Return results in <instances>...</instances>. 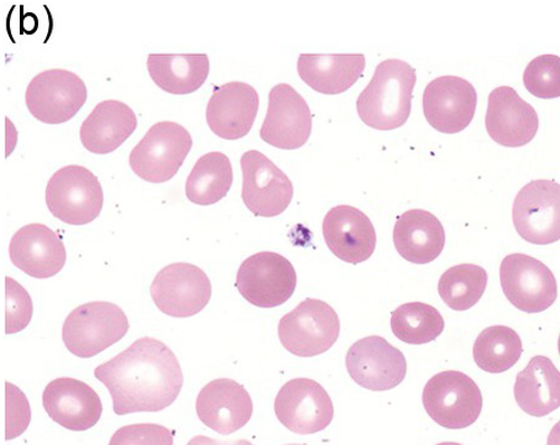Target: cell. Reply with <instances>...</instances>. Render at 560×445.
I'll return each mask as SVG.
<instances>
[{
	"label": "cell",
	"mask_w": 560,
	"mask_h": 445,
	"mask_svg": "<svg viewBox=\"0 0 560 445\" xmlns=\"http://www.w3.org/2000/svg\"><path fill=\"white\" fill-rule=\"evenodd\" d=\"M94 376L108 388L118 415L160 412L183 390L184 374L176 355L155 338H140L125 352L96 367Z\"/></svg>",
	"instance_id": "cell-1"
},
{
	"label": "cell",
	"mask_w": 560,
	"mask_h": 445,
	"mask_svg": "<svg viewBox=\"0 0 560 445\" xmlns=\"http://www.w3.org/2000/svg\"><path fill=\"white\" fill-rule=\"evenodd\" d=\"M416 70L402 60H385L375 70L368 87L360 93L357 109L360 119L376 130H395L411 116Z\"/></svg>",
	"instance_id": "cell-2"
},
{
	"label": "cell",
	"mask_w": 560,
	"mask_h": 445,
	"mask_svg": "<svg viewBox=\"0 0 560 445\" xmlns=\"http://www.w3.org/2000/svg\"><path fill=\"white\" fill-rule=\"evenodd\" d=\"M128 330V317L119 306L91 302L73 309L66 318L62 339L71 354L89 359L119 342Z\"/></svg>",
	"instance_id": "cell-3"
},
{
	"label": "cell",
	"mask_w": 560,
	"mask_h": 445,
	"mask_svg": "<svg viewBox=\"0 0 560 445\" xmlns=\"http://www.w3.org/2000/svg\"><path fill=\"white\" fill-rule=\"evenodd\" d=\"M192 145V137L185 127L175 121H160L131 150L129 164L144 181L165 184L177 175Z\"/></svg>",
	"instance_id": "cell-4"
},
{
	"label": "cell",
	"mask_w": 560,
	"mask_h": 445,
	"mask_svg": "<svg viewBox=\"0 0 560 445\" xmlns=\"http://www.w3.org/2000/svg\"><path fill=\"white\" fill-rule=\"evenodd\" d=\"M422 401L431 419L447 430H464L476 423L482 395L472 378L460 372H443L425 384Z\"/></svg>",
	"instance_id": "cell-5"
},
{
	"label": "cell",
	"mask_w": 560,
	"mask_h": 445,
	"mask_svg": "<svg viewBox=\"0 0 560 445\" xmlns=\"http://www.w3.org/2000/svg\"><path fill=\"white\" fill-rule=\"evenodd\" d=\"M45 198L51 214L70 225H85L97 220L104 203L100 179L80 165H69L56 172L47 184Z\"/></svg>",
	"instance_id": "cell-6"
},
{
	"label": "cell",
	"mask_w": 560,
	"mask_h": 445,
	"mask_svg": "<svg viewBox=\"0 0 560 445\" xmlns=\"http://www.w3.org/2000/svg\"><path fill=\"white\" fill-rule=\"evenodd\" d=\"M340 320L334 307L320 300L307 298L284 315L279 338L293 355L313 358L328 352L337 343Z\"/></svg>",
	"instance_id": "cell-7"
},
{
	"label": "cell",
	"mask_w": 560,
	"mask_h": 445,
	"mask_svg": "<svg viewBox=\"0 0 560 445\" xmlns=\"http://www.w3.org/2000/svg\"><path fill=\"white\" fill-rule=\"evenodd\" d=\"M235 286L252 305L275 308L292 297L298 286V274L282 255L262 251L252 255L241 265Z\"/></svg>",
	"instance_id": "cell-8"
},
{
	"label": "cell",
	"mask_w": 560,
	"mask_h": 445,
	"mask_svg": "<svg viewBox=\"0 0 560 445\" xmlns=\"http://www.w3.org/2000/svg\"><path fill=\"white\" fill-rule=\"evenodd\" d=\"M500 281L511 305L525 314H540L552 307L558 297L553 272L526 254H511L502 260Z\"/></svg>",
	"instance_id": "cell-9"
},
{
	"label": "cell",
	"mask_w": 560,
	"mask_h": 445,
	"mask_svg": "<svg viewBox=\"0 0 560 445\" xmlns=\"http://www.w3.org/2000/svg\"><path fill=\"white\" fill-rule=\"evenodd\" d=\"M88 101V87L78 74L52 69L36 74L28 83L25 102L33 117L46 125L71 120Z\"/></svg>",
	"instance_id": "cell-10"
},
{
	"label": "cell",
	"mask_w": 560,
	"mask_h": 445,
	"mask_svg": "<svg viewBox=\"0 0 560 445\" xmlns=\"http://www.w3.org/2000/svg\"><path fill=\"white\" fill-rule=\"evenodd\" d=\"M156 307L175 318H188L203 311L212 297L207 273L192 264H171L161 270L150 288Z\"/></svg>",
	"instance_id": "cell-11"
},
{
	"label": "cell",
	"mask_w": 560,
	"mask_h": 445,
	"mask_svg": "<svg viewBox=\"0 0 560 445\" xmlns=\"http://www.w3.org/2000/svg\"><path fill=\"white\" fill-rule=\"evenodd\" d=\"M512 220L522 239L535 245L560 241V185L536 179L517 194Z\"/></svg>",
	"instance_id": "cell-12"
},
{
	"label": "cell",
	"mask_w": 560,
	"mask_h": 445,
	"mask_svg": "<svg viewBox=\"0 0 560 445\" xmlns=\"http://www.w3.org/2000/svg\"><path fill=\"white\" fill-rule=\"evenodd\" d=\"M243 202L256 216L272 218L288 210L293 198V185L287 174L258 150L241 159Z\"/></svg>",
	"instance_id": "cell-13"
},
{
	"label": "cell",
	"mask_w": 560,
	"mask_h": 445,
	"mask_svg": "<svg viewBox=\"0 0 560 445\" xmlns=\"http://www.w3.org/2000/svg\"><path fill=\"white\" fill-rule=\"evenodd\" d=\"M275 413L289 431L306 435L326 430L334 421L335 407L322 385L300 377L281 387Z\"/></svg>",
	"instance_id": "cell-14"
},
{
	"label": "cell",
	"mask_w": 560,
	"mask_h": 445,
	"mask_svg": "<svg viewBox=\"0 0 560 445\" xmlns=\"http://www.w3.org/2000/svg\"><path fill=\"white\" fill-rule=\"evenodd\" d=\"M353 380L372 391H388L402 384L407 362L400 349L377 336L358 340L350 347L346 360Z\"/></svg>",
	"instance_id": "cell-15"
},
{
	"label": "cell",
	"mask_w": 560,
	"mask_h": 445,
	"mask_svg": "<svg viewBox=\"0 0 560 445\" xmlns=\"http://www.w3.org/2000/svg\"><path fill=\"white\" fill-rule=\"evenodd\" d=\"M311 132L312 113L305 98L288 83L275 86L260 138L275 148L296 150L306 145Z\"/></svg>",
	"instance_id": "cell-16"
},
{
	"label": "cell",
	"mask_w": 560,
	"mask_h": 445,
	"mask_svg": "<svg viewBox=\"0 0 560 445\" xmlns=\"http://www.w3.org/2000/svg\"><path fill=\"white\" fill-rule=\"evenodd\" d=\"M478 93L472 84L457 75H443L429 83L423 94L427 121L444 134L467 129L476 116Z\"/></svg>",
	"instance_id": "cell-17"
},
{
	"label": "cell",
	"mask_w": 560,
	"mask_h": 445,
	"mask_svg": "<svg viewBox=\"0 0 560 445\" xmlns=\"http://www.w3.org/2000/svg\"><path fill=\"white\" fill-rule=\"evenodd\" d=\"M539 128L536 109L509 86L493 90L489 96L487 130L495 143L506 148L525 147Z\"/></svg>",
	"instance_id": "cell-18"
},
{
	"label": "cell",
	"mask_w": 560,
	"mask_h": 445,
	"mask_svg": "<svg viewBox=\"0 0 560 445\" xmlns=\"http://www.w3.org/2000/svg\"><path fill=\"white\" fill-rule=\"evenodd\" d=\"M44 409L50 419L73 432L88 431L103 413L100 396L93 388L72 377H60L46 386Z\"/></svg>",
	"instance_id": "cell-19"
},
{
	"label": "cell",
	"mask_w": 560,
	"mask_h": 445,
	"mask_svg": "<svg viewBox=\"0 0 560 445\" xmlns=\"http://www.w3.org/2000/svg\"><path fill=\"white\" fill-rule=\"evenodd\" d=\"M253 401L246 388L231 378H217L198 394L196 411L208 429L230 435L248 424Z\"/></svg>",
	"instance_id": "cell-20"
},
{
	"label": "cell",
	"mask_w": 560,
	"mask_h": 445,
	"mask_svg": "<svg viewBox=\"0 0 560 445\" xmlns=\"http://www.w3.org/2000/svg\"><path fill=\"white\" fill-rule=\"evenodd\" d=\"M259 93L250 84L230 82L217 87L206 118L217 137L240 140L249 134L259 110Z\"/></svg>",
	"instance_id": "cell-21"
},
{
	"label": "cell",
	"mask_w": 560,
	"mask_h": 445,
	"mask_svg": "<svg viewBox=\"0 0 560 445\" xmlns=\"http://www.w3.org/2000/svg\"><path fill=\"white\" fill-rule=\"evenodd\" d=\"M323 236L331 253L348 264L372 258L376 248V232L369 216L351 206L331 208L323 221Z\"/></svg>",
	"instance_id": "cell-22"
},
{
	"label": "cell",
	"mask_w": 560,
	"mask_h": 445,
	"mask_svg": "<svg viewBox=\"0 0 560 445\" xmlns=\"http://www.w3.org/2000/svg\"><path fill=\"white\" fill-rule=\"evenodd\" d=\"M9 257L28 277L50 279L63 269L68 253L60 236L49 226L33 223L13 235Z\"/></svg>",
	"instance_id": "cell-23"
},
{
	"label": "cell",
	"mask_w": 560,
	"mask_h": 445,
	"mask_svg": "<svg viewBox=\"0 0 560 445\" xmlns=\"http://www.w3.org/2000/svg\"><path fill=\"white\" fill-rule=\"evenodd\" d=\"M137 127L136 113L126 103L103 101L82 122V145L92 154H110L126 143Z\"/></svg>",
	"instance_id": "cell-24"
},
{
	"label": "cell",
	"mask_w": 560,
	"mask_h": 445,
	"mask_svg": "<svg viewBox=\"0 0 560 445\" xmlns=\"http://www.w3.org/2000/svg\"><path fill=\"white\" fill-rule=\"evenodd\" d=\"M394 244L405 260L417 265L430 264L444 249L445 232L434 214L411 210L397 218Z\"/></svg>",
	"instance_id": "cell-25"
},
{
	"label": "cell",
	"mask_w": 560,
	"mask_h": 445,
	"mask_svg": "<svg viewBox=\"0 0 560 445\" xmlns=\"http://www.w3.org/2000/svg\"><path fill=\"white\" fill-rule=\"evenodd\" d=\"M363 54H302L298 62L300 78L316 92L340 94L362 78L365 70Z\"/></svg>",
	"instance_id": "cell-26"
},
{
	"label": "cell",
	"mask_w": 560,
	"mask_h": 445,
	"mask_svg": "<svg viewBox=\"0 0 560 445\" xmlns=\"http://www.w3.org/2000/svg\"><path fill=\"white\" fill-rule=\"evenodd\" d=\"M515 400L520 409L545 417L560 407V372L547 356L537 355L516 378Z\"/></svg>",
	"instance_id": "cell-27"
},
{
	"label": "cell",
	"mask_w": 560,
	"mask_h": 445,
	"mask_svg": "<svg viewBox=\"0 0 560 445\" xmlns=\"http://www.w3.org/2000/svg\"><path fill=\"white\" fill-rule=\"evenodd\" d=\"M148 71L161 90L184 96L201 89L210 74L206 54H151Z\"/></svg>",
	"instance_id": "cell-28"
},
{
	"label": "cell",
	"mask_w": 560,
	"mask_h": 445,
	"mask_svg": "<svg viewBox=\"0 0 560 445\" xmlns=\"http://www.w3.org/2000/svg\"><path fill=\"white\" fill-rule=\"evenodd\" d=\"M233 185V167L230 157L218 151L198 159L186 181L189 202L212 206L223 200Z\"/></svg>",
	"instance_id": "cell-29"
},
{
	"label": "cell",
	"mask_w": 560,
	"mask_h": 445,
	"mask_svg": "<svg viewBox=\"0 0 560 445\" xmlns=\"http://www.w3.org/2000/svg\"><path fill=\"white\" fill-rule=\"evenodd\" d=\"M524 347L517 331L506 326L483 329L474 344L472 354L481 371L501 374L510 371L521 359Z\"/></svg>",
	"instance_id": "cell-30"
},
{
	"label": "cell",
	"mask_w": 560,
	"mask_h": 445,
	"mask_svg": "<svg viewBox=\"0 0 560 445\" xmlns=\"http://www.w3.org/2000/svg\"><path fill=\"white\" fill-rule=\"evenodd\" d=\"M440 311L422 302L405 303L392 315V329L406 344L422 346L433 342L444 330Z\"/></svg>",
	"instance_id": "cell-31"
},
{
	"label": "cell",
	"mask_w": 560,
	"mask_h": 445,
	"mask_svg": "<svg viewBox=\"0 0 560 445\" xmlns=\"http://www.w3.org/2000/svg\"><path fill=\"white\" fill-rule=\"evenodd\" d=\"M488 272L474 264H462L442 274L439 292L445 305L454 311H468L486 293Z\"/></svg>",
	"instance_id": "cell-32"
},
{
	"label": "cell",
	"mask_w": 560,
	"mask_h": 445,
	"mask_svg": "<svg viewBox=\"0 0 560 445\" xmlns=\"http://www.w3.org/2000/svg\"><path fill=\"white\" fill-rule=\"evenodd\" d=\"M527 91L538 98L560 97V58L557 55H540L530 61L524 73Z\"/></svg>",
	"instance_id": "cell-33"
},
{
	"label": "cell",
	"mask_w": 560,
	"mask_h": 445,
	"mask_svg": "<svg viewBox=\"0 0 560 445\" xmlns=\"http://www.w3.org/2000/svg\"><path fill=\"white\" fill-rule=\"evenodd\" d=\"M7 317L5 333L15 335L31 324L33 301L27 291L12 278L5 279Z\"/></svg>",
	"instance_id": "cell-34"
},
{
	"label": "cell",
	"mask_w": 560,
	"mask_h": 445,
	"mask_svg": "<svg viewBox=\"0 0 560 445\" xmlns=\"http://www.w3.org/2000/svg\"><path fill=\"white\" fill-rule=\"evenodd\" d=\"M109 445H174V435L164 425L130 424L114 433Z\"/></svg>",
	"instance_id": "cell-35"
},
{
	"label": "cell",
	"mask_w": 560,
	"mask_h": 445,
	"mask_svg": "<svg viewBox=\"0 0 560 445\" xmlns=\"http://www.w3.org/2000/svg\"><path fill=\"white\" fill-rule=\"evenodd\" d=\"M7 388V434L5 438L11 441L19 437L31 423L32 411L25 395L11 383L5 384Z\"/></svg>",
	"instance_id": "cell-36"
},
{
	"label": "cell",
	"mask_w": 560,
	"mask_h": 445,
	"mask_svg": "<svg viewBox=\"0 0 560 445\" xmlns=\"http://www.w3.org/2000/svg\"><path fill=\"white\" fill-rule=\"evenodd\" d=\"M187 445H254L249 441L240 440V441H218L210 437H205V435H197V437L192 438L187 443Z\"/></svg>",
	"instance_id": "cell-37"
},
{
	"label": "cell",
	"mask_w": 560,
	"mask_h": 445,
	"mask_svg": "<svg viewBox=\"0 0 560 445\" xmlns=\"http://www.w3.org/2000/svg\"><path fill=\"white\" fill-rule=\"evenodd\" d=\"M547 445H560V421L550 431Z\"/></svg>",
	"instance_id": "cell-38"
},
{
	"label": "cell",
	"mask_w": 560,
	"mask_h": 445,
	"mask_svg": "<svg viewBox=\"0 0 560 445\" xmlns=\"http://www.w3.org/2000/svg\"><path fill=\"white\" fill-rule=\"evenodd\" d=\"M436 445H462V444L454 443V442H444V443H440V444H436Z\"/></svg>",
	"instance_id": "cell-39"
},
{
	"label": "cell",
	"mask_w": 560,
	"mask_h": 445,
	"mask_svg": "<svg viewBox=\"0 0 560 445\" xmlns=\"http://www.w3.org/2000/svg\"><path fill=\"white\" fill-rule=\"evenodd\" d=\"M558 350H559V355H560V336H559V339H558Z\"/></svg>",
	"instance_id": "cell-40"
},
{
	"label": "cell",
	"mask_w": 560,
	"mask_h": 445,
	"mask_svg": "<svg viewBox=\"0 0 560 445\" xmlns=\"http://www.w3.org/2000/svg\"><path fill=\"white\" fill-rule=\"evenodd\" d=\"M289 445H305V444H289Z\"/></svg>",
	"instance_id": "cell-41"
}]
</instances>
